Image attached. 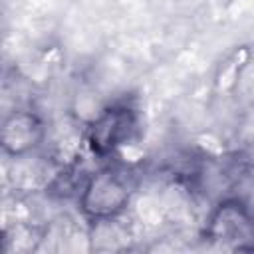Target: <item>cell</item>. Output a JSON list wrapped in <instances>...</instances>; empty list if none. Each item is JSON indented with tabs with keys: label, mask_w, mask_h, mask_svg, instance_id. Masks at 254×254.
Returning <instances> with one entry per match:
<instances>
[{
	"label": "cell",
	"mask_w": 254,
	"mask_h": 254,
	"mask_svg": "<svg viewBox=\"0 0 254 254\" xmlns=\"http://www.w3.org/2000/svg\"><path fill=\"white\" fill-rule=\"evenodd\" d=\"M46 123L32 109H14L10 111L0 129L2 151L8 157H24L32 155L46 139Z\"/></svg>",
	"instance_id": "3957f363"
},
{
	"label": "cell",
	"mask_w": 254,
	"mask_h": 254,
	"mask_svg": "<svg viewBox=\"0 0 254 254\" xmlns=\"http://www.w3.org/2000/svg\"><path fill=\"white\" fill-rule=\"evenodd\" d=\"M252 58V50L248 46H240L236 48L218 67L216 75H214V89L218 93H230L236 83L240 81L242 71L246 69L248 62Z\"/></svg>",
	"instance_id": "5b68a950"
},
{
	"label": "cell",
	"mask_w": 254,
	"mask_h": 254,
	"mask_svg": "<svg viewBox=\"0 0 254 254\" xmlns=\"http://www.w3.org/2000/svg\"><path fill=\"white\" fill-rule=\"evenodd\" d=\"M206 236L212 240L234 242L236 246H240L242 240L254 238V216L240 200H222L208 216Z\"/></svg>",
	"instance_id": "277c9868"
},
{
	"label": "cell",
	"mask_w": 254,
	"mask_h": 254,
	"mask_svg": "<svg viewBox=\"0 0 254 254\" xmlns=\"http://www.w3.org/2000/svg\"><path fill=\"white\" fill-rule=\"evenodd\" d=\"M127 177L115 169H101L85 179L79 189V210L91 222L117 218L131 200Z\"/></svg>",
	"instance_id": "6da1fadb"
},
{
	"label": "cell",
	"mask_w": 254,
	"mask_h": 254,
	"mask_svg": "<svg viewBox=\"0 0 254 254\" xmlns=\"http://www.w3.org/2000/svg\"><path fill=\"white\" fill-rule=\"evenodd\" d=\"M137 131V113L125 103L109 105L93 115L85 127V141L95 157H111L123 151Z\"/></svg>",
	"instance_id": "7a4b0ae2"
}]
</instances>
